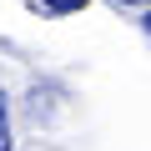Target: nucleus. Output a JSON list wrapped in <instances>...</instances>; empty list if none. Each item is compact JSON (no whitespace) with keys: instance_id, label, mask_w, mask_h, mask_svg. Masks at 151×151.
Instances as JSON below:
<instances>
[{"instance_id":"obj_4","label":"nucleus","mask_w":151,"mask_h":151,"mask_svg":"<svg viewBox=\"0 0 151 151\" xmlns=\"http://www.w3.org/2000/svg\"><path fill=\"white\" fill-rule=\"evenodd\" d=\"M116 5H151V0H116Z\"/></svg>"},{"instance_id":"obj_2","label":"nucleus","mask_w":151,"mask_h":151,"mask_svg":"<svg viewBox=\"0 0 151 151\" xmlns=\"http://www.w3.org/2000/svg\"><path fill=\"white\" fill-rule=\"evenodd\" d=\"M0 151H10V126H5V111H0Z\"/></svg>"},{"instance_id":"obj_1","label":"nucleus","mask_w":151,"mask_h":151,"mask_svg":"<svg viewBox=\"0 0 151 151\" xmlns=\"http://www.w3.org/2000/svg\"><path fill=\"white\" fill-rule=\"evenodd\" d=\"M40 10H50V15H70V10H86L91 0H35Z\"/></svg>"},{"instance_id":"obj_3","label":"nucleus","mask_w":151,"mask_h":151,"mask_svg":"<svg viewBox=\"0 0 151 151\" xmlns=\"http://www.w3.org/2000/svg\"><path fill=\"white\" fill-rule=\"evenodd\" d=\"M141 30H146V40H151V10H146V15H141Z\"/></svg>"}]
</instances>
